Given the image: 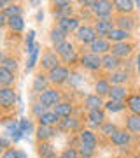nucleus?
<instances>
[{
    "instance_id": "9",
    "label": "nucleus",
    "mask_w": 140,
    "mask_h": 158,
    "mask_svg": "<svg viewBox=\"0 0 140 158\" xmlns=\"http://www.w3.org/2000/svg\"><path fill=\"white\" fill-rule=\"evenodd\" d=\"M58 27H60L67 35L70 34V32H77V30L81 28L77 18H65V19H60V21H58Z\"/></svg>"
},
{
    "instance_id": "3",
    "label": "nucleus",
    "mask_w": 140,
    "mask_h": 158,
    "mask_svg": "<svg viewBox=\"0 0 140 158\" xmlns=\"http://www.w3.org/2000/svg\"><path fill=\"white\" fill-rule=\"evenodd\" d=\"M112 6H114L112 2L98 0V2H95V6H93V12H95L100 19H109V16L112 14Z\"/></svg>"
},
{
    "instance_id": "17",
    "label": "nucleus",
    "mask_w": 140,
    "mask_h": 158,
    "mask_svg": "<svg viewBox=\"0 0 140 158\" xmlns=\"http://www.w3.org/2000/svg\"><path fill=\"white\" fill-rule=\"evenodd\" d=\"M128 37H130V32H124L121 28H114L109 35V40H112V44H119V42H126Z\"/></svg>"
},
{
    "instance_id": "2",
    "label": "nucleus",
    "mask_w": 140,
    "mask_h": 158,
    "mask_svg": "<svg viewBox=\"0 0 140 158\" xmlns=\"http://www.w3.org/2000/svg\"><path fill=\"white\" fill-rule=\"evenodd\" d=\"M39 102L46 107H53L54 109L58 104H60V93L56 90H46L44 93H40L39 97Z\"/></svg>"
},
{
    "instance_id": "22",
    "label": "nucleus",
    "mask_w": 140,
    "mask_h": 158,
    "mask_svg": "<svg viewBox=\"0 0 140 158\" xmlns=\"http://www.w3.org/2000/svg\"><path fill=\"white\" fill-rule=\"evenodd\" d=\"M46 90H47V79H46V76H42V74H37L35 79H34V91L44 93Z\"/></svg>"
},
{
    "instance_id": "4",
    "label": "nucleus",
    "mask_w": 140,
    "mask_h": 158,
    "mask_svg": "<svg viewBox=\"0 0 140 158\" xmlns=\"http://www.w3.org/2000/svg\"><path fill=\"white\" fill-rule=\"evenodd\" d=\"M81 63H82L86 69H90V70H98L102 65V56L100 55H95V53H86L81 56Z\"/></svg>"
},
{
    "instance_id": "46",
    "label": "nucleus",
    "mask_w": 140,
    "mask_h": 158,
    "mask_svg": "<svg viewBox=\"0 0 140 158\" xmlns=\"http://www.w3.org/2000/svg\"><path fill=\"white\" fill-rule=\"evenodd\" d=\"M2 158H18V151L16 149H6Z\"/></svg>"
},
{
    "instance_id": "31",
    "label": "nucleus",
    "mask_w": 140,
    "mask_h": 158,
    "mask_svg": "<svg viewBox=\"0 0 140 158\" xmlns=\"http://www.w3.org/2000/svg\"><path fill=\"white\" fill-rule=\"evenodd\" d=\"M81 144H86V146H96V137L93 132H90V130H84V132H81Z\"/></svg>"
},
{
    "instance_id": "18",
    "label": "nucleus",
    "mask_w": 140,
    "mask_h": 158,
    "mask_svg": "<svg viewBox=\"0 0 140 158\" xmlns=\"http://www.w3.org/2000/svg\"><path fill=\"white\" fill-rule=\"evenodd\" d=\"M102 65H103L107 70H114V69H118V65H119V58L114 56L112 53H107V55L102 56Z\"/></svg>"
},
{
    "instance_id": "43",
    "label": "nucleus",
    "mask_w": 140,
    "mask_h": 158,
    "mask_svg": "<svg viewBox=\"0 0 140 158\" xmlns=\"http://www.w3.org/2000/svg\"><path fill=\"white\" fill-rule=\"evenodd\" d=\"M53 11H60V9H67V7H72V4L70 2H67V0H58V2H54L53 4Z\"/></svg>"
},
{
    "instance_id": "19",
    "label": "nucleus",
    "mask_w": 140,
    "mask_h": 158,
    "mask_svg": "<svg viewBox=\"0 0 140 158\" xmlns=\"http://www.w3.org/2000/svg\"><path fill=\"white\" fill-rule=\"evenodd\" d=\"M35 134H37V139H39L40 142H46L47 139H51V137L54 135L53 128H51V127H46V125H40L39 128L35 130Z\"/></svg>"
},
{
    "instance_id": "38",
    "label": "nucleus",
    "mask_w": 140,
    "mask_h": 158,
    "mask_svg": "<svg viewBox=\"0 0 140 158\" xmlns=\"http://www.w3.org/2000/svg\"><path fill=\"white\" fill-rule=\"evenodd\" d=\"M93 153H95V148L93 146L81 144V148H79V156H82V158H91L93 156Z\"/></svg>"
},
{
    "instance_id": "6",
    "label": "nucleus",
    "mask_w": 140,
    "mask_h": 158,
    "mask_svg": "<svg viewBox=\"0 0 140 158\" xmlns=\"http://www.w3.org/2000/svg\"><path fill=\"white\" fill-rule=\"evenodd\" d=\"M90 49H91V53H95V55H107V53L112 49V46H110V42H109L107 39L98 37L95 42H91L90 44Z\"/></svg>"
},
{
    "instance_id": "13",
    "label": "nucleus",
    "mask_w": 140,
    "mask_h": 158,
    "mask_svg": "<svg viewBox=\"0 0 140 158\" xmlns=\"http://www.w3.org/2000/svg\"><path fill=\"white\" fill-rule=\"evenodd\" d=\"M116 28H121L124 32H130V30L135 28V19L131 16H119L116 19Z\"/></svg>"
},
{
    "instance_id": "39",
    "label": "nucleus",
    "mask_w": 140,
    "mask_h": 158,
    "mask_svg": "<svg viewBox=\"0 0 140 158\" xmlns=\"http://www.w3.org/2000/svg\"><path fill=\"white\" fill-rule=\"evenodd\" d=\"M2 12H6L9 18H14V16H21V7L18 6V4H11V6L7 7L6 11H2Z\"/></svg>"
},
{
    "instance_id": "37",
    "label": "nucleus",
    "mask_w": 140,
    "mask_h": 158,
    "mask_svg": "<svg viewBox=\"0 0 140 158\" xmlns=\"http://www.w3.org/2000/svg\"><path fill=\"white\" fill-rule=\"evenodd\" d=\"M60 127H62L63 130H75L79 127V123H77V119H72V118H65L60 123Z\"/></svg>"
},
{
    "instance_id": "5",
    "label": "nucleus",
    "mask_w": 140,
    "mask_h": 158,
    "mask_svg": "<svg viewBox=\"0 0 140 158\" xmlns=\"http://www.w3.org/2000/svg\"><path fill=\"white\" fill-rule=\"evenodd\" d=\"M77 39L81 40V42H84V44H91V42H95V40L98 39V35H96L95 28L84 25V27H81V28L77 30Z\"/></svg>"
},
{
    "instance_id": "21",
    "label": "nucleus",
    "mask_w": 140,
    "mask_h": 158,
    "mask_svg": "<svg viewBox=\"0 0 140 158\" xmlns=\"http://www.w3.org/2000/svg\"><path fill=\"white\" fill-rule=\"evenodd\" d=\"M12 83H14V74L9 72L7 69H0V85H2V88H11Z\"/></svg>"
},
{
    "instance_id": "16",
    "label": "nucleus",
    "mask_w": 140,
    "mask_h": 158,
    "mask_svg": "<svg viewBox=\"0 0 140 158\" xmlns=\"http://www.w3.org/2000/svg\"><path fill=\"white\" fill-rule=\"evenodd\" d=\"M110 141H112V144H116V146H126L130 142V134L126 130H118V132L110 137Z\"/></svg>"
},
{
    "instance_id": "11",
    "label": "nucleus",
    "mask_w": 140,
    "mask_h": 158,
    "mask_svg": "<svg viewBox=\"0 0 140 158\" xmlns=\"http://www.w3.org/2000/svg\"><path fill=\"white\" fill-rule=\"evenodd\" d=\"M133 51V46L126 44V42H119V44H112V55L118 58H126L131 55Z\"/></svg>"
},
{
    "instance_id": "27",
    "label": "nucleus",
    "mask_w": 140,
    "mask_h": 158,
    "mask_svg": "<svg viewBox=\"0 0 140 158\" xmlns=\"http://www.w3.org/2000/svg\"><path fill=\"white\" fill-rule=\"evenodd\" d=\"M110 81H107V79H102V81H98L95 86V90H96V95L98 97H103V95H109L110 93Z\"/></svg>"
},
{
    "instance_id": "10",
    "label": "nucleus",
    "mask_w": 140,
    "mask_h": 158,
    "mask_svg": "<svg viewBox=\"0 0 140 158\" xmlns=\"http://www.w3.org/2000/svg\"><path fill=\"white\" fill-rule=\"evenodd\" d=\"M40 63H42V69H46V70H53V69L58 67V56H56V53H53V51H47V53H44L42 55V60H40Z\"/></svg>"
},
{
    "instance_id": "45",
    "label": "nucleus",
    "mask_w": 140,
    "mask_h": 158,
    "mask_svg": "<svg viewBox=\"0 0 140 158\" xmlns=\"http://www.w3.org/2000/svg\"><path fill=\"white\" fill-rule=\"evenodd\" d=\"M34 35H35V32L34 30H30L28 32V37H26V46H28V51H32V48H34Z\"/></svg>"
},
{
    "instance_id": "1",
    "label": "nucleus",
    "mask_w": 140,
    "mask_h": 158,
    "mask_svg": "<svg viewBox=\"0 0 140 158\" xmlns=\"http://www.w3.org/2000/svg\"><path fill=\"white\" fill-rule=\"evenodd\" d=\"M47 77H49L51 83H54V85H62V83H65L67 79H70V72H68L67 67L58 65L56 69H53V70H51Z\"/></svg>"
},
{
    "instance_id": "47",
    "label": "nucleus",
    "mask_w": 140,
    "mask_h": 158,
    "mask_svg": "<svg viewBox=\"0 0 140 158\" xmlns=\"http://www.w3.org/2000/svg\"><path fill=\"white\" fill-rule=\"evenodd\" d=\"M70 83H72L74 86H79L81 83H82V79H81L79 74H72V76H70Z\"/></svg>"
},
{
    "instance_id": "54",
    "label": "nucleus",
    "mask_w": 140,
    "mask_h": 158,
    "mask_svg": "<svg viewBox=\"0 0 140 158\" xmlns=\"http://www.w3.org/2000/svg\"><path fill=\"white\" fill-rule=\"evenodd\" d=\"M138 158H140V156H138Z\"/></svg>"
},
{
    "instance_id": "51",
    "label": "nucleus",
    "mask_w": 140,
    "mask_h": 158,
    "mask_svg": "<svg viewBox=\"0 0 140 158\" xmlns=\"http://www.w3.org/2000/svg\"><path fill=\"white\" fill-rule=\"evenodd\" d=\"M42 18H44V14H42V12H39V14H37V19H39V21H42Z\"/></svg>"
},
{
    "instance_id": "50",
    "label": "nucleus",
    "mask_w": 140,
    "mask_h": 158,
    "mask_svg": "<svg viewBox=\"0 0 140 158\" xmlns=\"http://www.w3.org/2000/svg\"><path fill=\"white\" fill-rule=\"evenodd\" d=\"M18 158H26V153L25 151H18Z\"/></svg>"
},
{
    "instance_id": "20",
    "label": "nucleus",
    "mask_w": 140,
    "mask_h": 158,
    "mask_svg": "<svg viewBox=\"0 0 140 158\" xmlns=\"http://www.w3.org/2000/svg\"><path fill=\"white\" fill-rule=\"evenodd\" d=\"M126 106H128V109L133 114H138L140 116V93H137V95H130L128 100H126Z\"/></svg>"
},
{
    "instance_id": "30",
    "label": "nucleus",
    "mask_w": 140,
    "mask_h": 158,
    "mask_svg": "<svg viewBox=\"0 0 140 158\" xmlns=\"http://www.w3.org/2000/svg\"><path fill=\"white\" fill-rule=\"evenodd\" d=\"M12 32H23L25 28V21H23L21 16H14V18H9V25H7Z\"/></svg>"
},
{
    "instance_id": "36",
    "label": "nucleus",
    "mask_w": 140,
    "mask_h": 158,
    "mask_svg": "<svg viewBox=\"0 0 140 158\" xmlns=\"http://www.w3.org/2000/svg\"><path fill=\"white\" fill-rule=\"evenodd\" d=\"M19 130H21L23 135H30L34 132V125L30 119H19Z\"/></svg>"
},
{
    "instance_id": "44",
    "label": "nucleus",
    "mask_w": 140,
    "mask_h": 158,
    "mask_svg": "<svg viewBox=\"0 0 140 158\" xmlns=\"http://www.w3.org/2000/svg\"><path fill=\"white\" fill-rule=\"evenodd\" d=\"M77 155H79V151H75V149H65L62 158H79Z\"/></svg>"
},
{
    "instance_id": "24",
    "label": "nucleus",
    "mask_w": 140,
    "mask_h": 158,
    "mask_svg": "<svg viewBox=\"0 0 140 158\" xmlns=\"http://www.w3.org/2000/svg\"><path fill=\"white\" fill-rule=\"evenodd\" d=\"M110 100H116V102H123L126 98V90H124L123 86H112L110 88Z\"/></svg>"
},
{
    "instance_id": "35",
    "label": "nucleus",
    "mask_w": 140,
    "mask_h": 158,
    "mask_svg": "<svg viewBox=\"0 0 140 158\" xmlns=\"http://www.w3.org/2000/svg\"><path fill=\"white\" fill-rule=\"evenodd\" d=\"M126 107L124 106V102H116V100H109L105 104V109L107 111H110V113H119V111H123Z\"/></svg>"
},
{
    "instance_id": "12",
    "label": "nucleus",
    "mask_w": 140,
    "mask_h": 158,
    "mask_svg": "<svg viewBox=\"0 0 140 158\" xmlns=\"http://www.w3.org/2000/svg\"><path fill=\"white\" fill-rule=\"evenodd\" d=\"M84 106H86L88 111H98V109H102L105 104H103V100H102V97H98V95H88V97H86V100H84Z\"/></svg>"
},
{
    "instance_id": "25",
    "label": "nucleus",
    "mask_w": 140,
    "mask_h": 158,
    "mask_svg": "<svg viewBox=\"0 0 140 158\" xmlns=\"http://www.w3.org/2000/svg\"><path fill=\"white\" fill-rule=\"evenodd\" d=\"M67 34L63 32L60 27H56V28H53L51 30V40L54 42V46H58V44H63V42H67Z\"/></svg>"
},
{
    "instance_id": "52",
    "label": "nucleus",
    "mask_w": 140,
    "mask_h": 158,
    "mask_svg": "<svg viewBox=\"0 0 140 158\" xmlns=\"http://www.w3.org/2000/svg\"><path fill=\"white\" fill-rule=\"evenodd\" d=\"M135 6H137V7H140V0H138V2H135Z\"/></svg>"
},
{
    "instance_id": "8",
    "label": "nucleus",
    "mask_w": 140,
    "mask_h": 158,
    "mask_svg": "<svg viewBox=\"0 0 140 158\" xmlns=\"http://www.w3.org/2000/svg\"><path fill=\"white\" fill-rule=\"evenodd\" d=\"M95 30H96V35L98 37H109L110 32L114 30V25H112V19H98L95 25Z\"/></svg>"
},
{
    "instance_id": "23",
    "label": "nucleus",
    "mask_w": 140,
    "mask_h": 158,
    "mask_svg": "<svg viewBox=\"0 0 140 158\" xmlns=\"http://www.w3.org/2000/svg\"><path fill=\"white\" fill-rule=\"evenodd\" d=\"M126 79H128V72L126 70H114L109 81L112 83V86H121V83H124Z\"/></svg>"
},
{
    "instance_id": "33",
    "label": "nucleus",
    "mask_w": 140,
    "mask_h": 158,
    "mask_svg": "<svg viewBox=\"0 0 140 158\" xmlns=\"http://www.w3.org/2000/svg\"><path fill=\"white\" fill-rule=\"evenodd\" d=\"M2 69H7L9 72H16V69H18V62L14 60V58L11 56H2Z\"/></svg>"
},
{
    "instance_id": "26",
    "label": "nucleus",
    "mask_w": 140,
    "mask_h": 158,
    "mask_svg": "<svg viewBox=\"0 0 140 158\" xmlns=\"http://www.w3.org/2000/svg\"><path fill=\"white\" fill-rule=\"evenodd\" d=\"M88 118H90V121H91V125H95V127H98V125H103L105 121V114H103V111L102 109H98V111H90V114H88Z\"/></svg>"
},
{
    "instance_id": "14",
    "label": "nucleus",
    "mask_w": 140,
    "mask_h": 158,
    "mask_svg": "<svg viewBox=\"0 0 140 158\" xmlns=\"http://www.w3.org/2000/svg\"><path fill=\"white\" fill-rule=\"evenodd\" d=\"M53 113L58 116V118H70V114H72V106L67 104V102H60L54 109H53Z\"/></svg>"
},
{
    "instance_id": "15",
    "label": "nucleus",
    "mask_w": 140,
    "mask_h": 158,
    "mask_svg": "<svg viewBox=\"0 0 140 158\" xmlns=\"http://www.w3.org/2000/svg\"><path fill=\"white\" fill-rule=\"evenodd\" d=\"M133 7H135V2H131V0H116L114 2V9L123 12V16L130 14V12L133 11Z\"/></svg>"
},
{
    "instance_id": "48",
    "label": "nucleus",
    "mask_w": 140,
    "mask_h": 158,
    "mask_svg": "<svg viewBox=\"0 0 140 158\" xmlns=\"http://www.w3.org/2000/svg\"><path fill=\"white\" fill-rule=\"evenodd\" d=\"M6 25H9V16L6 12H2L0 14V27H6Z\"/></svg>"
},
{
    "instance_id": "32",
    "label": "nucleus",
    "mask_w": 140,
    "mask_h": 158,
    "mask_svg": "<svg viewBox=\"0 0 140 158\" xmlns=\"http://www.w3.org/2000/svg\"><path fill=\"white\" fill-rule=\"evenodd\" d=\"M39 155L42 158H53V156H54V149H53V146H51V144H47V142H40Z\"/></svg>"
},
{
    "instance_id": "49",
    "label": "nucleus",
    "mask_w": 140,
    "mask_h": 158,
    "mask_svg": "<svg viewBox=\"0 0 140 158\" xmlns=\"http://www.w3.org/2000/svg\"><path fill=\"white\" fill-rule=\"evenodd\" d=\"M2 148H9V141H7V135H6V134L2 135Z\"/></svg>"
},
{
    "instance_id": "53",
    "label": "nucleus",
    "mask_w": 140,
    "mask_h": 158,
    "mask_svg": "<svg viewBox=\"0 0 140 158\" xmlns=\"http://www.w3.org/2000/svg\"><path fill=\"white\" fill-rule=\"evenodd\" d=\"M79 158H82V156H79Z\"/></svg>"
},
{
    "instance_id": "28",
    "label": "nucleus",
    "mask_w": 140,
    "mask_h": 158,
    "mask_svg": "<svg viewBox=\"0 0 140 158\" xmlns=\"http://www.w3.org/2000/svg\"><path fill=\"white\" fill-rule=\"evenodd\" d=\"M40 125H46V127H53V125H56L58 121H60V118L56 116L53 111H47V113L44 114V116H40L39 118Z\"/></svg>"
},
{
    "instance_id": "7",
    "label": "nucleus",
    "mask_w": 140,
    "mask_h": 158,
    "mask_svg": "<svg viewBox=\"0 0 140 158\" xmlns=\"http://www.w3.org/2000/svg\"><path fill=\"white\" fill-rule=\"evenodd\" d=\"M14 102H16V93L12 88H2L0 90V104H2V107H12L14 106Z\"/></svg>"
},
{
    "instance_id": "42",
    "label": "nucleus",
    "mask_w": 140,
    "mask_h": 158,
    "mask_svg": "<svg viewBox=\"0 0 140 158\" xmlns=\"http://www.w3.org/2000/svg\"><path fill=\"white\" fill-rule=\"evenodd\" d=\"M102 132L105 134V135H114L116 132H118V128H116V125H112V123H103L102 125Z\"/></svg>"
},
{
    "instance_id": "34",
    "label": "nucleus",
    "mask_w": 140,
    "mask_h": 158,
    "mask_svg": "<svg viewBox=\"0 0 140 158\" xmlns=\"http://www.w3.org/2000/svg\"><path fill=\"white\" fill-rule=\"evenodd\" d=\"M37 56H39V44H35L30 51V56H28V62H26V70H32L37 62Z\"/></svg>"
},
{
    "instance_id": "29",
    "label": "nucleus",
    "mask_w": 140,
    "mask_h": 158,
    "mask_svg": "<svg viewBox=\"0 0 140 158\" xmlns=\"http://www.w3.org/2000/svg\"><path fill=\"white\" fill-rule=\"evenodd\" d=\"M126 127L130 132H140V116L138 114H131L126 118Z\"/></svg>"
},
{
    "instance_id": "41",
    "label": "nucleus",
    "mask_w": 140,
    "mask_h": 158,
    "mask_svg": "<svg viewBox=\"0 0 140 158\" xmlns=\"http://www.w3.org/2000/svg\"><path fill=\"white\" fill-rule=\"evenodd\" d=\"M46 109H47V107H46V106H42V104L39 102V104H34V106H32V113H34L35 116H39V118H40V116H44V114L47 113Z\"/></svg>"
},
{
    "instance_id": "40",
    "label": "nucleus",
    "mask_w": 140,
    "mask_h": 158,
    "mask_svg": "<svg viewBox=\"0 0 140 158\" xmlns=\"http://www.w3.org/2000/svg\"><path fill=\"white\" fill-rule=\"evenodd\" d=\"M70 49H74V46L70 44V42H63V44L56 46V53H58L60 56H63V55H65V53H68Z\"/></svg>"
}]
</instances>
